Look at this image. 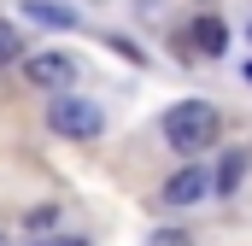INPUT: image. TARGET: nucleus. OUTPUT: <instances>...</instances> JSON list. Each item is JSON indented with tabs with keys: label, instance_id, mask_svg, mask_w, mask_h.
<instances>
[{
	"label": "nucleus",
	"instance_id": "obj_1",
	"mask_svg": "<svg viewBox=\"0 0 252 246\" xmlns=\"http://www.w3.org/2000/svg\"><path fill=\"white\" fill-rule=\"evenodd\" d=\"M164 141H170L176 153H205V147L217 141V106H205V100H176V106L164 112Z\"/></svg>",
	"mask_w": 252,
	"mask_h": 246
},
{
	"label": "nucleus",
	"instance_id": "obj_2",
	"mask_svg": "<svg viewBox=\"0 0 252 246\" xmlns=\"http://www.w3.org/2000/svg\"><path fill=\"white\" fill-rule=\"evenodd\" d=\"M47 123H53V135H70V141H94L100 135V123H106V112L94 106V100H53V112H47Z\"/></svg>",
	"mask_w": 252,
	"mask_h": 246
},
{
	"label": "nucleus",
	"instance_id": "obj_3",
	"mask_svg": "<svg viewBox=\"0 0 252 246\" xmlns=\"http://www.w3.org/2000/svg\"><path fill=\"white\" fill-rule=\"evenodd\" d=\"M205 193H217V170L188 164V170H176V176L164 182V205H193V199H205Z\"/></svg>",
	"mask_w": 252,
	"mask_h": 246
},
{
	"label": "nucleus",
	"instance_id": "obj_4",
	"mask_svg": "<svg viewBox=\"0 0 252 246\" xmlns=\"http://www.w3.org/2000/svg\"><path fill=\"white\" fill-rule=\"evenodd\" d=\"M24 76L35 88H70L76 82V59L70 53H35V59H24Z\"/></svg>",
	"mask_w": 252,
	"mask_h": 246
},
{
	"label": "nucleus",
	"instance_id": "obj_5",
	"mask_svg": "<svg viewBox=\"0 0 252 246\" xmlns=\"http://www.w3.org/2000/svg\"><path fill=\"white\" fill-rule=\"evenodd\" d=\"M188 41H193V53H205V59H223V47H229V24L217 18V12H199L188 24Z\"/></svg>",
	"mask_w": 252,
	"mask_h": 246
},
{
	"label": "nucleus",
	"instance_id": "obj_6",
	"mask_svg": "<svg viewBox=\"0 0 252 246\" xmlns=\"http://www.w3.org/2000/svg\"><path fill=\"white\" fill-rule=\"evenodd\" d=\"M247 147H229V153H223V158H217V193H235V187L247 182Z\"/></svg>",
	"mask_w": 252,
	"mask_h": 246
},
{
	"label": "nucleus",
	"instance_id": "obj_7",
	"mask_svg": "<svg viewBox=\"0 0 252 246\" xmlns=\"http://www.w3.org/2000/svg\"><path fill=\"white\" fill-rule=\"evenodd\" d=\"M24 18L53 24V30H76V12H70V6H53V0H24Z\"/></svg>",
	"mask_w": 252,
	"mask_h": 246
},
{
	"label": "nucleus",
	"instance_id": "obj_8",
	"mask_svg": "<svg viewBox=\"0 0 252 246\" xmlns=\"http://www.w3.org/2000/svg\"><path fill=\"white\" fill-rule=\"evenodd\" d=\"M18 47H24V30H12V24L0 18V64H12V59H18Z\"/></svg>",
	"mask_w": 252,
	"mask_h": 246
},
{
	"label": "nucleus",
	"instance_id": "obj_9",
	"mask_svg": "<svg viewBox=\"0 0 252 246\" xmlns=\"http://www.w3.org/2000/svg\"><path fill=\"white\" fill-rule=\"evenodd\" d=\"M24 223H30V229H35V235H47V229H53V223H59V211H53V205H35V211H30V217H24Z\"/></svg>",
	"mask_w": 252,
	"mask_h": 246
},
{
	"label": "nucleus",
	"instance_id": "obj_10",
	"mask_svg": "<svg viewBox=\"0 0 252 246\" xmlns=\"http://www.w3.org/2000/svg\"><path fill=\"white\" fill-rule=\"evenodd\" d=\"M147 246H193V241H188V235H182V229H158V235H153V241H147Z\"/></svg>",
	"mask_w": 252,
	"mask_h": 246
},
{
	"label": "nucleus",
	"instance_id": "obj_11",
	"mask_svg": "<svg viewBox=\"0 0 252 246\" xmlns=\"http://www.w3.org/2000/svg\"><path fill=\"white\" fill-rule=\"evenodd\" d=\"M53 246H88V241H82V235H70V241H53Z\"/></svg>",
	"mask_w": 252,
	"mask_h": 246
},
{
	"label": "nucleus",
	"instance_id": "obj_12",
	"mask_svg": "<svg viewBox=\"0 0 252 246\" xmlns=\"http://www.w3.org/2000/svg\"><path fill=\"white\" fill-rule=\"evenodd\" d=\"M241 76H247V82H252V59H247V70H241Z\"/></svg>",
	"mask_w": 252,
	"mask_h": 246
},
{
	"label": "nucleus",
	"instance_id": "obj_13",
	"mask_svg": "<svg viewBox=\"0 0 252 246\" xmlns=\"http://www.w3.org/2000/svg\"><path fill=\"white\" fill-rule=\"evenodd\" d=\"M0 246H12V241H6V235H0Z\"/></svg>",
	"mask_w": 252,
	"mask_h": 246
},
{
	"label": "nucleus",
	"instance_id": "obj_14",
	"mask_svg": "<svg viewBox=\"0 0 252 246\" xmlns=\"http://www.w3.org/2000/svg\"><path fill=\"white\" fill-rule=\"evenodd\" d=\"M247 35H252V30H247Z\"/></svg>",
	"mask_w": 252,
	"mask_h": 246
}]
</instances>
